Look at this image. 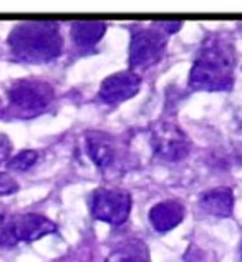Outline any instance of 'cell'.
Masks as SVG:
<instances>
[{
	"label": "cell",
	"mask_w": 242,
	"mask_h": 262,
	"mask_svg": "<svg viewBox=\"0 0 242 262\" xmlns=\"http://www.w3.org/2000/svg\"><path fill=\"white\" fill-rule=\"evenodd\" d=\"M236 50L223 33H211L196 53L189 73V86L204 92H224L234 85Z\"/></svg>",
	"instance_id": "1"
},
{
	"label": "cell",
	"mask_w": 242,
	"mask_h": 262,
	"mask_svg": "<svg viewBox=\"0 0 242 262\" xmlns=\"http://www.w3.org/2000/svg\"><path fill=\"white\" fill-rule=\"evenodd\" d=\"M7 43L13 57L29 63L52 61L63 50L60 27L55 22L18 24L12 29Z\"/></svg>",
	"instance_id": "2"
},
{
	"label": "cell",
	"mask_w": 242,
	"mask_h": 262,
	"mask_svg": "<svg viewBox=\"0 0 242 262\" xmlns=\"http://www.w3.org/2000/svg\"><path fill=\"white\" fill-rule=\"evenodd\" d=\"M168 35L153 27H133L129 40V67L131 70H144L160 63L166 53Z\"/></svg>",
	"instance_id": "3"
},
{
	"label": "cell",
	"mask_w": 242,
	"mask_h": 262,
	"mask_svg": "<svg viewBox=\"0 0 242 262\" xmlns=\"http://www.w3.org/2000/svg\"><path fill=\"white\" fill-rule=\"evenodd\" d=\"M90 212L96 221L121 226L131 212V196L123 189L98 188L90 196Z\"/></svg>",
	"instance_id": "4"
},
{
	"label": "cell",
	"mask_w": 242,
	"mask_h": 262,
	"mask_svg": "<svg viewBox=\"0 0 242 262\" xmlns=\"http://www.w3.org/2000/svg\"><path fill=\"white\" fill-rule=\"evenodd\" d=\"M55 92L50 83L35 78L15 81L9 90L10 105L27 115H37L48 108L53 101Z\"/></svg>",
	"instance_id": "5"
},
{
	"label": "cell",
	"mask_w": 242,
	"mask_h": 262,
	"mask_svg": "<svg viewBox=\"0 0 242 262\" xmlns=\"http://www.w3.org/2000/svg\"><path fill=\"white\" fill-rule=\"evenodd\" d=\"M149 144L155 155L168 163H178L184 160L191 151V141L188 135L172 123H161L151 129Z\"/></svg>",
	"instance_id": "6"
},
{
	"label": "cell",
	"mask_w": 242,
	"mask_h": 262,
	"mask_svg": "<svg viewBox=\"0 0 242 262\" xmlns=\"http://www.w3.org/2000/svg\"><path fill=\"white\" fill-rule=\"evenodd\" d=\"M7 231H9L12 244L33 243L48 234H53L57 231V224L41 214L29 212V214H20L7 221Z\"/></svg>",
	"instance_id": "7"
},
{
	"label": "cell",
	"mask_w": 242,
	"mask_h": 262,
	"mask_svg": "<svg viewBox=\"0 0 242 262\" xmlns=\"http://www.w3.org/2000/svg\"><path fill=\"white\" fill-rule=\"evenodd\" d=\"M141 77L133 70L116 72L101 81L98 96L103 103L108 105H118V103L128 101L129 98L140 92Z\"/></svg>",
	"instance_id": "8"
},
{
	"label": "cell",
	"mask_w": 242,
	"mask_h": 262,
	"mask_svg": "<svg viewBox=\"0 0 242 262\" xmlns=\"http://www.w3.org/2000/svg\"><path fill=\"white\" fill-rule=\"evenodd\" d=\"M85 148L90 160L101 171L109 169L116 161V146L113 138L103 131H88L85 136Z\"/></svg>",
	"instance_id": "9"
},
{
	"label": "cell",
	"mask_w": 242,
	"mask_h": 262,
	"mask_svg": "<svg viewBox=\"0 0 242 262\" xmlns=\"http://www.w3.org/2000/svg\"><path fill=\"white\" fill-rule=\"evenodd\" d=\"M184 214H186L184 206L181 203L168 199V201H161L155 204L153 208L149 209L148 217L156 232L166 234L172 229H176V227L183 223Z\"/></svg>",
	"instance_id": "10"
},
{
	"label": "cell",
	"mask_w": 242,
	"mask_h": 262,
	"mask_svg": "<svg viewBox=\"0 0 242 262\" xmlns=\"http://www.w3.org/2000/svg\"><path fill=\"white\" fill-rule=\"evenodd\" d=\"M199 208L214 217H229L234 211V192L231 188H214L201 194Z\"/></svg>",
	"instance_id": "11"
},
{
	"label": "cell",
	"mask_w": 242,
	"mask_h": 262,
	"mask_svg": "<svg viewBox=\"0 0 242 262\" xmlns=\"http://www.w3.org/2000/svg\"><path fill=\"white\" fill-rule=\"evenodd\" d=\"M105 262H151L146 244L141 239H128L108 254Z\"/></svg>",
	"instance_id": "12"
},
{
	"label": "cell",
	"mask_w": 242,
	"mask_h": 262,
	"mask_svg": "<svg viewBox=\"0 0 242 262\" xmlns=\"http://www.w3.org/2000/svg\"><path fill=\"white\" fill-rule=\"evenodd\" d=\"M106 29L105 22H75L72 24V38L78 47L88 48L100 42Z\"/></svg>",
	"instance_id": "13"
},
{
	"label": "cell",
	"mask_w": 242,
	"mask_h": 262,
	"mask_svg": "<svg viewBox=\"0 0 242 262\" xmlns=\"http://www.w3.org/2000/svg\"><path fill=\"white\" fill-rule=\"evenodd\" d=\"M38 161V153L35 149H24L9 160V168L13 171H27Z\"/></svg>",
	"instance_id": "14"
},
{
	"label": "cell",
	"mask_w": 242,
	"mask_h": 262,
	"mask_svg": "<svg viewBox=\"0 0 242 262\" xmlns=\"http://www.w3.org/2000/svg\"><path fill=\"white\" fill-rule=\"evenodd\" d=\"M18 191V184L12 176L0 173V196H9Z\"/></svg>",
	"instance_id": "15"
},
{
	"label": "cell",
	"mask_w": 242,
	"mask_h": 262,
	"mask_svg": "<svg viewBox=\"0 0 242 262\" xmlns=\"http://www.w3.org/2000/svg\"><path fill=\"white\" fill-rule=\"evenodd\" d=\"M12 153V143L9 141V138L0 135V163L5 161L7 158Z\"/></svg>",
	"instance_id": "16"
},
{
	"label": "cell",
	"mask_w": 242,
	"mask_h": 262,
	"mask_svg": "<svg viewBox=\"0 0 242 262\" xmlns=\"http://www.w3.org/2000/svg\"><path fill=\"white\" fill-rule=\"evenodd\" d=\"M158 29L163 30L166 35H171V33H176L179 29H181V24L179 22H164V24H155Z\"/></svg>",
	"instance_id": "17"
},
{
	"label": "cell",
	"mask_w": 242,
	"mask_h": 262,
	"mask_svg": "<svg viewBox=\"0 0 242 262\" xmlns=\"http://www.w3.org/2000/svg\"><path fill=\"white\" fill-rule=\"evenodd\" d=\"M0 112H2V103H0Z\"/></svg>",
	"instance_id": "18"
}]
</instances>
